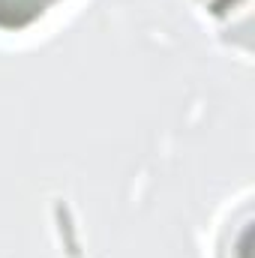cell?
Here are the masks:
<instances>
[{
    "label": "cell",
    "instance_id": "cell-1",
    "mask_svg": "<svg viewBox=\"0 0 255 258\" xmlns=\"http://www.w3.org/2000/svg\"><path fill=\"white\" fill-rule=\"evenodd\" d=\"M60 3L66 0H0V30L3 33L30 30Z\"/></svg>",
    "mask_w": 255,
    "mask_h": 258
}]
</instances>
